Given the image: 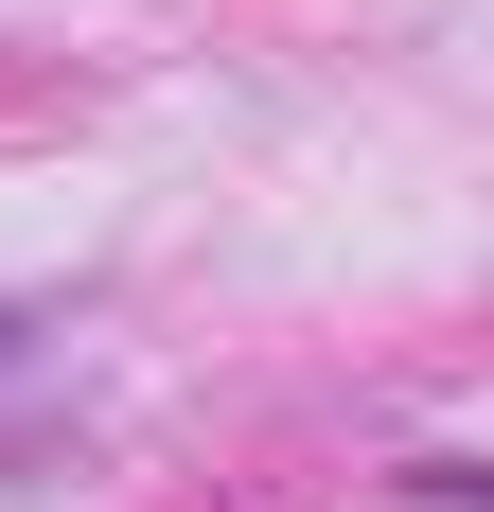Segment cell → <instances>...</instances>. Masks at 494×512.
I'll return each instance as SVG.
<instances>
[{"mask_svg":"<svg viewBox=\"0 0 494 512\" xmlns=\"http://www.w3.org/2000/svg\"><path fill=\"white\" fill-rule=\"evenodd\" d=\"M0 336H18V318H0Z\"/></svg>","mask_w":494,"mask_h":512,"instance_id":"cell-1","label":"cell"}]
</instances>
